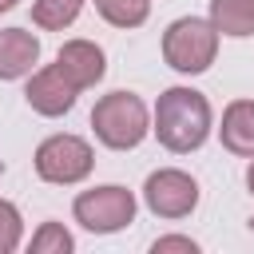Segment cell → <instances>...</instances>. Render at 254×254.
<instances>
[{
    "mask_svg": "<svg viewBox=\"0 0 254 254\" xmlns=\"http://www.w3.org/2000/svg\"><path fill=\"white\" fill-rule=\"evenodd\" d=\"M71 234L64 230V222H44L32 234V254H71Z\"/></svg>",
    "mask_w": 254,
    "mask_h": 254,
    "instance_id": "5bb4252c",
    "label": "cell"
},
{
    "mask_svg": "<svg viewBox=\"0 0 254 254\" xmlns=\"http://www.w3.org/2000/svg\"><path fill=\"white\" fill-rule=\"evenodd\" d=\"M40 60V40L28 28L0 32V79H24Z\"/></svg>",
    "mask_w": 254,
    "mask_h": 254,
    "instance_id": "9c48e42d",
    "label": "cell"
},
{
    "mask_svg": "<svg viewBox=\"0 0 254 254\" xmlns=\"http://www.w3.org/2000/svg\"><path fill=\"white\" fill-rule=\"evenodd\" d=\"M16 4H20V0H0V12H12Z\"/></svg>",
    "mask_w": 254,
    "mask_h": 254,
    "instance_id": "ac0fdd59",
    "label": "cell"
},
{
    "mask_svg": "<svg viewBox=\"0 0 254 254\" xmlns=\"http://www.w3.org/2000/svg\"><path fill=\"white\" fill-rule=\"evenodd\" d=\"M246 187H250V194H254V163L246 167Z\"/></svg>",
    "mask_w": 254,
    "mask_h": 254,
    "instance_id": "e0dca14e",
    "label": "cell"
},
{
    "mask_svg": "<svg viewBox=\"0 0 254 254\" xmlns=\"http://www.w3.org/2000/svg\"><path fill=\"white\" fill-rule=\"evenodd\" d=\"M0 175H4V163H0Z\"/></svg>",
    "mask_w": 254,
    "mask_h": 254,
    "instance_id": "ffe728a7",
    "label": "cell"
},
{
    "mask_svg": "<svg viewBox=\"0 0 254 254\" xmlns=\"http://www.w3.org/2000/svg\"><path fill=\"white\" fill-rule=\"evenodd\" d=\"M210 24L218 28V36H254V0H210Z\"/></svg>",
    "mask_w": 254,
    "mask_h": 254,
    "instance_id": "8fae6325",
    "label": "cell"
},
{
    "mask_svg": "<svg viewBox=\"0 0 254 254\" xmlns=\"http://www.w3.org/2000/svg\"><path fill=\"white\" fill-rule=\"evenodd\" d=\"M75 95H79V87L60 71V64H48V67L32 71V79H28V87H24L28 107H32L36 115H48V119L67 115V111L75 107Z\"/></svg>",
    "mask_w": 254,
    "mask_h": 254,
    "instance_id": "52a82bcc",
    "label": "cell"
},
{
    "mask_svg": "<svg viewBox=\"0 0 254 254\" xmlns=\"http://www.w3.org/2000/svg\"><path fill=\"white\" fill-rule=\"evenodd\" d=\"M214 56H218V28L210 20L183 16L163 32V60L183 75L206 71L214 64Z\"/></svg>",
    "mask_w": 254,
    "mask_h": 254,
    "instance_id": "3957f363",
    "label": "cell"
},
{
    "mask_svg": "<svg viewBox=\"0 0 254 254\" xmlns=\"http://www.w3.org/2000/svg\"><path fill=\"white\" fill-rule=\"evenodd\" d=\"M155 254H171V250H183V254H194L198 250V242L194 238H187V234H167V238H155V246H151Z\"/></svg>",
    "mask_w": 254,
    "mask_h": 254,
    "instance_id": "2e32d148",
    "label": "cell"
},
{
    "mask_svg": "<svg viewBox=\"0 0 254 254\" xmlns=\"http://www.w3.org/2000/svg\"><path fill=\"white\" fill-rule=\"evenodd\" d=\"M95 8L115 28H139V24H147L151 0H95Z\"/></svg>",
    "mask_w": 254,
    "mask_h": 254,
    "instance_id": "4fadbf2b",
    "label": "cell"
},
{
    "mask_svg": "<svg viewBox=\"0 0 254 254\" xmlns=\"http://www.w3.org/2000/svg\"><path fill=\"white\" fill-rule=\"evenodd\" d=\"M250 234H254V218H250Z\"/></svg>",
    "mask_w": 254,
    "mask_h": 254,
    "instance_id": "d6986e66",
    "label": "cell"
},
{
    "mask_svg": "<svg viewBox=\"0 0 254 254\" xmlns=\"http://www.w3.org/2000/svg\"><path fill=\"white\" fill-rule=\"evenodd\" d=\"M71 214L91 234H115L127 222H135V194L127 187H115V183L111 187H95V190L75 194Z\"/></svg>",
    "mask_w": 254,
    "mask_h": 254,
    "instance_id": "5b68a950",
    "label": "cell"
},
{
    "mask_svg": "<svg viewBox=\"0 0 254 254\" xmlns=\"http://www.w3.org/2000/svg\"><path fill=\"white\" fill-rule=\"evenodd\" d=\"M56 64H60V71L83 91V87H95L99 79H103V71H107V56H103V48L99 44H91V40H67L60 52H56Z\"/></svg>",
    "mask_w": 254,
    "mask_h": 254,
    "instance_id": "ba28073f",
    "label": "cell"
},
{
    "mask_svg": "<svg viewBox=\"0 0 254 254\" xmlns=\"http://www.w3.org/2000/svg\"><path fill=\"white\" fill-rule=\"evenodd\" d=\"M159 143L175 155L198 151L210 135V103L194 87H167L155 103V127Z\"/></svg>",
    "mask_w": 254,
    "mask_h": 254,
    "instance_id": "6da1fadb",
    "label": "cell"
},
{
    "mask_svg": "<svg viewBox=\"0 0 254 254\" xmlns=\"http://www.w3.org/2000/svg\"><path fill=\"white\" fill-rule=\"evenodd\" d=\"M24 238V218L16 210V202L0 198V254H12Z\"/></svg>",
    "mask_w": 254,
    "mask_h": 254,
    "instance_id": "9a60e30c",
    "label": "cell"
},
{
    "mask_svg": "<svg viewBox=\"0 0 254 254\" xmlns=\"http://www.w3.org/2000/svg\"><path fill=\"white\" fill-rule=\"evenodd\" d=\"M91 127H95V139L111 151H131L147 139L151 131V115H147V103L135 95V91H107L95 107H91Z\"/></svg>",
    "mask_w": 254,
    "mask_h": 254,
    "instance_id": "7a4b0ae2",
    "label": "cell"
},
{
    "mask_svg": "<svg viewBox=\"0 0 254 254\" xmlns=\"http://www.w3.org/2000/svg\"><path fill=\"white\" fill-rule=\"evenodd\" d=\"M83 0H32V20L36 28H48V32H64L67 24H75Z\"/></svg>",
    "mask_w": 254,
    "mask_h": 254,
    "instance_id": "7c38bea8",
    "label": "cell"
},
{
    "mask_svg": "<svg viewBox=\"0 0 254 254\" xmlns=\"http://www.w3.org/2000/svg\"><path fill=\"white\" fill-rule=\"evenodd\" d=\"M36 175L44 183H56V187H71V183H83L95 167V151L87 139L79 135H48L40 147H36Z\"/></svg>",
    "mask_w": 254,
    "mask_h": 254,
    "instance_id": "277c9868",
    "label": "cell"
},
{
    "mask_svg": "<svg viewBox=\"0 0 254 254\" xmlns=\"http://www.w3.org/2000/svg\"><path fill=\"white\" fill-rule=\"evenodd\" d=\"M143 202L159 218H187L198 206V183L179 167L151 171L147 183H143Z\"/></svg>",
    "mask_w": 254,
    "mask_h": 254,
    "instance_id": "8992f818",
    "label": "cell"
},
{
    "mask_svg": "<svg viewBox=\"0 0 254 254\" xmlns=\"http://www.w3.org/2000/svg\"><path fill=\"white\" fill-rule=\"evenodd\" d=\"M222 147L230 155H242V159H254V99H234L226 111H222Z\"/></svg>",
    "mask_w": 254,
    "mask_h": 254,
    "instance_id": "30bf717a",
    "label": "cell"
}]
</instances>
